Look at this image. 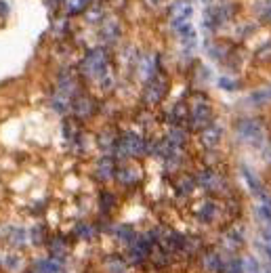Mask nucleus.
<instances>
[{"label":"nucleus","instance_id":"f257e3e1","mask_svg":"<svg viewBox=\"0 0 271 273\" xmlns=\"http://www.w3.org/2000/svg\"><path fill=\"white\" fill-rule=\"evenodd\" d=\"M229 15H231V6L216 4V6H211V9L204 13V23H206V28H216V26H221Z\"/></svg>","mask_w":271,"mask_h":273},{"label":"nucleus","instance_id":"f03ea898","mask_svg":"<svg viewBox=\"0 0 271 273\" xmlns=\"http://www.w3.org/2000/svg\"><path fill=\"white\" fill-rule=\"evenodd\" d=\"M191 13H193V9L189 2H175V6L170 9V23H173V28L179 30L185 23H189Z\"/></svg>","mask_w":271,"mask_h":273},{"label":"nucleus","instance_id":"7ed1b4c3","mask_svg":"<svg viewBox=\"0 0 271 273\" xmlns=\"http://www.w3.org/2000/svg\"><path fill=\"white\" fill-rule=\"evenodd\" d=\"M84 69H87V74H92V76L101 74L105 69V53L101 49L90 51L87 55V59H84Z\"/></svg>","mask_w":271,"mask_h":273},{"label":"nucleus","instance_id":"20e7f679","mask_svg":"<svg viewBox=\"0 0 271 273\" xmlns=\"http://www.w3.org/2000/svg\"><path fill=\"white\" fill-rule=\"evenodd\" d=\"M122 150H124L126 153H139L143 150V143H141V139L135 137V135H126L124 139H122Z\"/></svg>","mask_w":271,"mask_h":273},{"label":"nucleus","instance_id":"39448f33","mask_svg":"<svg viewBox=\"0 0 271 273\" xmlns=\"http://www.w3.org/2000/svg\"><path fill=\"white\" fill-rule=\"evenodd\" d=\"M65 11L67 13H80L87 9V4H89V0H65Z\"/></svg>","mask_w":271,"mask_h":273},{"label":"nucleus","instance_id":"423d86ee","mask_svg":"<svg viewBox=\"0 0 271 273\" xmlns=\"http://www.w3.org/2000/svg\"><path fill=\"white\" fill-rule=\"evenodd\" d=\"M162 87H164V84H158V82H153L151 84V87H150V92H147V99H150V101H158L160 97H162V92H164V89H162Z\"/></svg>","mask_w":271,"mask_h":273},{"label":"nucleus","instance_id":"0eeeda50","mask_svg":"<svg viewBox=\"0 0 271 273\" xmlns=\"http://www.w3.org/2000/svg\"><path fill=\"white\" fill-rule=\"evenodd\" d=\"M208 116V109L204 105H198L196 109H193V120H196V124H202V120Z\"/></svg>","mask_w":271,"mask_h":273},{"label":"nucleus","instance_id":"6e6552de","mask_svg":"<svg viewBox=\"0 0 271 273\" xmlns=\"http://www.w3.org/2000/svg\"><path fill=\"white\" fill-rule=\"evenodd\" d=\"M89 103H90L89 99H78V101H76V112H78V114H89L90 112Z\"/></svg>","mask_w":271,"mask_h":273},{"label":"nucleus","instance_id":"1a4fd4ad","mask_svg":"<svg viewBox=\"0 0 271 273\" xmlns=\"http://www.w3.org/2000/svg\"><path fill=\"white\" fill-rule=\"evenodd\" d=\"M6 11H9V9H6V4H4V2H0V13H6Z\"/></svg>","mask_w":271,"mask_h":273},{"label":"nucleus","instance_id":"9d476101","mask_svg":"<svg viewBox=\"0 0 271 273\" xmlns=\"http://www.w3.org/2000/svg\"><path fill=\"white\" fill-rule=\"evenodd\" d=\"M202 2H206V4H211V2H214V0H202Z\"/></svg>","mask_w":271,"mask_h":273}]
</instances>
